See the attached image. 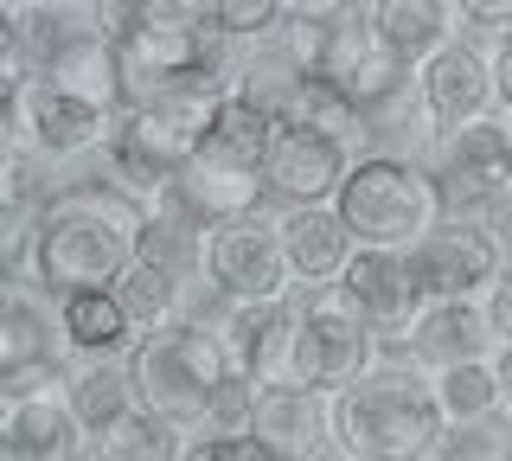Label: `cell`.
Listing matches in <instances>:
<instances>
[{
	"mask_svg": "<svg viewBox=\"0 0 512 461\" xmlns=\"http://www.w3.org/2000/svg\"><path fill=\"white\" fill-rule=\"evenodd\" d=\"M186 461H276L269 449H256V442L244 436V442H199Z\"/></svg>",
	"mask_w": 512,
	"mask_h": 461,
	"instance_id": "cell-35",
	"label": "cell"
},
{
	"mask_svg": "<svg viewBox=\"0 0 512 461\" xmlns=\"http://www.w3.org/2000/svg\"><path fill=\"white\" fill-rule=\"evenodd\" d=\"M0 109H7V148H26L32 161H71V154H90L96 141L109 148V135H116L109 109L77 103L52 84H26Z\"/></svg>",
	"mask_w": 512,
	"mask_h": 461,
	"instance_id": "cell-11",
	"label": "cell"
},
{
	"mask_svg": "<svg viewBox=\"0 0 512 461\" xmlns=\"http://www.w3.org/2000/svg\"><path fill=\"white\" fill-rule=\"evenodd\" d=\"M340 13H346V0H314V7H288V20H282V52L301 65V77H320V65H327V45L333 33H340Z\"/></svg>",
	"mask_w": 512,
	"mask_h": 461,
	"instance_id": "cell-29",
	"label": "cell"
},
{
	"mask_svg": "<svg viewBox=\"0 0 512 461\" xmlns=\"http://www.w3.org/2000/svg\"><path fill=\"white\" fill-rule=\"evenodd\" d=\"M250 442L276 461H314L320 442H333V397L301 391V385H269L256 391V423Z\"/></svg>",
	"mask_w": 512,
	"mask_h": 461,
	"instance_id": "cell-20",
	"label": "cell"
},
{
	"mask_svg": "<svg viewBox=\"0 0 512 461\" xmlns=\"http://www.w3.org/2000/svg\"><path fill=\"white\" fill-rule=\"evenodd\" d=\"M436 461H512V410H500V417H480V423H461V429H448Z\"/></svg>",
	"mask_w": 512,
	"mask_h": 461,
	"instance_id": "cell-32",
	"label": "cell"
},
{
	"mask_svg": "<svg viewBox=\"0 0 512 461\" xmlns=\"http://www.w3.org/2000/svg\"><path fill=\"white\" fill-rule=\"evenodd\" d=\"M493 122H500V141H506V154H512V109H506V116H493Z\"/></svg>",
	"mask_w": 512,
	"mask_h": 461,
	"instance_id": "cell-38",
	"label": "cell"
},
{
	"mask_svg": "<svg viewBox=\"0 0 512 461\" xmlns=\"http://www.w3.org/2000/svg\"><path fill=\"white\" fill-rule=\"evenodd\" d=\"M404 353H410V365H423L436 378V372H455V365L493 359L500 340H493V321L480 301H429L404 333Z\"/></svg>",
	"mask_w": 512,
	"mask_h": 461,
	"instance_id": "cell-18",
	"label": "cell"
},
{
	"mask_svg": "<svg viewBox=\"0 0 512 461\" xmlns=\"http://www.w3.org/2000/svg\"><path fill=\"white\" fill-rule=\"evenodd\" d=\"M282 122H288V129H320V135L346 141L352 129H359V109H352V103L340 97V90L327 84V77H301V90L288 97Z\"/></svg>",
	"mask_w": 512,
	"mask_h": 461,
	"instance_id": "cell-30",
	"label": "cell"
},
{
	"mask_svg": "<svg viewBox=\"0 0 512 461\" xmlns=\"http://www.w3.org/2000/svg\"><path fill=\"white\" fill-rule=\"evenodd\" d=\"M340 289L359 301V314L378 333H397V340H404L410 321L423 314V295H416V282H410V257H404V250H359V257L346 263Z\"/></svg>",
	"mask_w": 512,
	"mask_h": 461,
	"instance_id": "cell-22",
	"label": "cell"
},
{
	"mask_svg": "<svg viewBox=\"0 0 512 461\" xmlns=\"http://www.w3.org/2000/svg\"><path fill=\"white\" fill-rule=\"evenodd\" d=\"M455 20L461 13L448 0H372V26L404 71H423L436 52H448L455 45Z\"/></svg>",
	"mask_w": 512,
	"mask_h": 461,
	"instance_id": "cell-23",
	"label": "cell"
},
{
	"mask_svg": "<svg viewBox=\"0 0 512 461\" xmlns=\"http://www.w3.org/2000/svg\"><path fill=\"white\" fill-rule=\"evenodd\" d=\"M500 244H493L487 225H474V218H448L423 237V244L410 250V282L416 295L429 301H487L493 282H500Z\"/></svg>",
	"mask_w": 512,
	"mask_h": 461,
	"instance_id": "cell-10",
	"label": "cell"
},
{
	"mask_svg": "<svg viewBox=\"0 0 512 461\" xmlns=\"http://www.w3.org/2000/svg\"><path fill=\"white\" fill-rule=\"evenodd\" d=\"M269 141H276V116L256 109L250 97H224L212 141L186 161V173L167 186V212L192 231H224V225H244L256 218V205L269 193Z\"/></svg>",
	"mask_w": 512,
	"mask_h": 461,
	"instance_id": "cell-2",
	"label": "cell"
},
{
	"mask_svg": "<svg viewBox=\"0 0 512 461\" xmlns=\"http://www.w3.org/2000/svg\"><path fill=\"white\" fill-rule=\"evenodd\" d=\"M512 109V39L493 45V116Z\"/></svg>",
	"mask_w": 512,
	"mask_h": 461,
	"instance_id": "cell-36",
	"label": "cell"
},
{
	"mask_svg": "<svg viewBox=\"0 0 512 461\" xmlns=\"http://www.w3.org/2000/svg\"><path fill=\"white\" fill-rule=\"evenodd\" d=\"M58 353H64L58 301H39L26 282H7V308H0V404L71 385Z\"/></svg>",
	"mask_w": 512,
	"mask_h": 461,
	"instance_id": "cell-9",
	"label": "cell"
},
{
	"mask_svg": "<svg viewBox=\"0 0 512 461\" xmlns=\"http://www.w3.org/2000/svg\"><path fill=\"white\" fill-rule=\"evenodd\" d=\"M282 20H288V7H276V0H205L199 7V26L205 33H218L224 45L231 39H276L282 33Z\"/></svg>",
	"mask_w": 512,
	"mask_h": 461,
	"instance_id": "cell-31",
	"label": "cell"
},
{
	"mask_svg": "<svg viewBox=\"0 0 512 461\" xmlns=\"http://www.w3.org/2000/svg\"><path fill=\"white\" fill-rule=\"evenodd\" d=\"M352 148L320 129H288L276 122V141H269V193L288 199V212L295 205H333L340 199V186L352 180Z\"/></svg>",
	"mask_w": 512,
	"mask_h": 461,
	"instance_id": "cell-16",
	"label": "cell"
},
{
	"mask_svg": "<svg viewBox=\"0 0 512 461\" xmlns=\"http://www.w3.org/2000/svg\"><path fill=\"white\" fill-rule=\"evenodd\" d=\"M416 103H423V122L436 141L493 122V52L455 39L448 52H436L416 71Z\"/></svg>",
	"mask_w": 512,
	"mask_h": 461,
	"instance_id": "cell-14",
	"label": "cell"
},
{
	"mask_svg": "<svg viewBox=\"0 0 512 461\" xmlns=\"http://www.w3.org/2000/svg\"><path fill=\"white\" fill-rule=\"evenodd\" d=\"M448 417L436 378L410 359H384L352 391L333 397V442L346 461H429L442 455Z\"/></svg>",
	"mask_w": 512,
	"mask_h": 461,
	"instance_id": "cell-3",
	"label": "cell"
},
{
	"mask_svg": "<svg viewBox=\"0 0 512 461\" xmlns=\"http://www.w3.org/2000/svg\"><path fill=\"white\" fill-rule=\"evenodd\" d=\"M493 378H500V397H506V410H512V346L493 353Z\"/></svg>",
	"mask_w": 512,
	"mask_h": 461,
	"instance_id": "cell-37",
	"label": "cell"
},
{
	"mask_svg": "<svg viewBox=\"0 0 512 461\" xmlns=\"http://www.w3.org/2000/svg\"><path fill=\"white\" fill-rule=\"evenodd\" d=\"M116 71H122V109L237 84L224 39L199 26V7H122Z\"/></svg>",
	"mask_w": 512,
	"mask_h": 461,
	"instance_id": "cell-4",
	"label": "cell"
},
{
	"mask_svg": "<svg viewBox=\"0 0 512 461\" xmlns=\"http://www.w3.org/2000/svg\"><path fill=\"white\" fill-rule=\"evenodd\" d=\"M436 186L448 218H480V212H500L512 205V154L500 141V122H480V129H461L436 141Z\"/></svg>",
	"mask_w": 512,
	"mask_h": 461,
	"instance_id": "cell-13",
	"label": "cell"
},
{
	"mask_svg": "<svg viewBox=\"0 0 512 461\" xmlns=\"http://www.w3.org/2000/svg\"><path fill=\"white\" fill-rule=\"evenodd\" d=\"M128 385H135V404L148 417H167L173 429H199L205 436L218 397L237 385V365L212 321H173V327L135 340Z\"/></svg>",
	"mask_w": 512,
	"mask_h": 461,
	"instance_id": "cell-5",
	"label": "cell"
},
{
	"mask_svg": "<svg viewBox=\"0 0 512 461\" xmlns=\"http://www.w3.org/2000/svg\"><path fill=\"white\" fill-rule=\"evenodd\" d=\"M180 436H186V429H173L167 417L135 410V417H122L109 436L90 442V461H186L180 455Z\"/></svg>",
	"mask_w": 512,
	"mask_h": 461,
	"instance_id": "cell-27",
	"label": "cell"
},
{
	"mask_svg": "<svg viewBox=\"0 0 512 461\" xmlns=\"http://www.w3.org/2000/svg\"><path fill=\"white\" fill-rule=\"evenodd\" d=\"M199 263L212 276V289L231 301V308H250V301H282L288 295V257H282V231L263 225V218H244V225H224L199 237Z\"/></svg>",
	"mask_w": 512,
	"mask_h": 461,
	"instance_id": "cell-12",
	"label": "cell"
},
{
	"mask_svg": "<svg viewBox=\"0 0 512 461\" xmlns=\"http://www.w3.org/2000/svg\"><path fill=\"white\" fill-rule=\"evenodd\" d=\"M58 327H64V346H77V353H90L96 365H103L109 353H122L128 340H135V327H128L122 301L109 289H90V295H71L58 301ZM135 353V346H128Z\"/></svg>",
	"mask_w": 512,
	"mask_h": 461,
	"instance_id": "cell-25",
	"label": "cell"
},
{
	"mask_svg": "<svg viewBox=\"0 0 512 461\" xmlns=\"http://www.w3.org/2000/svg\"><path fill=\"white\" fill-rule=\"evenodd\" d=\"M461 26H480V33H500L512 39V0H461Z\"/></svg>",
	"mask_w": 512,
	"mask_h": 461,
	"instance_id": "cell-33",
	"label": "cell"
},
{
	"mask_svg": "<svg viewBox=\"0 0 512 461\" xmlns=\"http://www.w3.org/2000/svg\"><path fill=\"white\" fill-rule=\"evenodd\" d=\"M295 327H301V308H288V301H250V308H231V314L218 321L224 346H231L237 378H244V385H256V391L288 385Z\"/></svg>",
	"mask_w": 512,
	"mask_h": 461,
	"instance_id": "cell-17",
	"label": "cell"
},
{
	"mask_svg": "<svg viewBox=\"0 0 512 461\" xmlns=\"http://www.w3.org/2000/svg\"><path fill=\"white\" fill-rule=\"evenodd\" d=\"M231 90L237 84L186 90V97H160V103L122 109L116 135H109V167H116V180H128L135 193H167V186L186 173L192 154L212 141V122H218V109H224Z\"/></svg>",
	"mask_w": 512,
	"mask_h": 461,
	"instance_id": "cell-7",
	"label": "cell"
},
{
	"mask_svg": "<svg viewBox=\"0 0 512 461\" xmlns=\"http://www.w3.org/2000/svg\"><path fill=\"white\" fill-rule=\"evenodd\" d=\"M372 365H378V327L359 314V301H352L346 289H320L308 308H301L288 385L320 391V397H340V391L359 385Z\"/></svg>",
	"mask_w": 512,
	"mask_h": 461,
	"instance_id": "cell-8",
	"label": "cell"
},
{
	"mask_svg": "<svg viewBox=\"0 0 512 461\" xmlns=\"http://www.w3.org/2000/svg\"><path fill=\"white\" fill-rule=\"evenodd\" d=\"M333 212L346 218V231H352L359 250H404V257L436 225H448L436 173L416 167V161H397V154H365V161L352 167V180L340 186Z\"/></svg>",
	"mask_w": 512,
	"mask_h": 461,
	"instance_id": "cell-6",
	"label": "cell"
},
{
	"mask_svg": "<svg viewBox=\"0 0 512 461\" xmlns=\"http://www.w3.org/2000/svg\"><path fill=\"white\" fill-rule=\"evenodd\" d=\"M109 295L122 301V314H128V327H135V333H160V327L180 321V263H173L167 250L148 244V257L128 269Z\"/></svg>",
	"mask_w": 512,
	"mask_h": 461,
	"instance_id": "cell-24",
	"label": "cell"
},
{
	"mask_svg": "<svg viewBox=\"0 0 512 461\" xmlns=\"http://www.w3.org/2000/svg\"><path fill=\"white\" fill-rule=\"evenodd\" d=\"M64 404H71V417L84 423V436H109L122 417H135V385H128V372L116 365H84V372H71V385H64Z\"/></svg>",
	"mask_w": 512,
	"mask_h": 461,
	"instance_id": "cell-26",
	"label": "cell"
},
{
	"mask_svg": "<svg viewBox=\"0 0 512 461\" xmlns=\"http://www.w3.org/2000/svg\"><path fill=\"white\" fill-rule=\"evenodd\" d=\"M148 205L109 180H77L52 193L32 231V282L45 301H71L116 282L148 257Z\"/></svg>",
	"mask_w": 512,
	"mask_h": 461,
	"instance_id": "cell-1",
	"label": "cell"
},
{
	"mask_svg": "<svg viewBox=\"0 0 512 461\" xmlns=\"http://www.w3.org/2000/svg\"><path fill=\"white\" fill-rule=\"evenodd\" d=\"M282 231V257H288V276L308 282V289H340L346 263L359 257V244H352L346 218L333 212V205H295V212L276 218Z\"/></svg>",
	"mask_w": 512,
	"mask_h": 461,
	"instance_id": "cell-21",
	"label": "cell"
},
{
	"mask_svg": "<svg viewBox=\"0 0 512 461\" xmlns=\"http://www.w3.org/2000/svg\"><path fill=\"white\" fill-rule=\"evenodd\" d=\"M480 308H487V321H493V340L512 346V269H506L500 282H493V295L480 301Z\"/></svg>",
	"mask_w": 512,
	"mask_h": 461,
	"instance_id": "cell-34",
	"label": "cell"
},
{
	"mask_svg": "<svg viewBox=\"0 0 512 461\" xmlns=\"http://www.w3.org/2000/svg\"><path fill=\"white\" fill-rule=\"evenodd\" d=\"M320 77H327V84L340 90V97L359 109V116L384 109L397 90L410 84V71L397 65L391 45L378 39L372 7H346V13H340V33H333V45H327V65H320Z\"/></svg>",
	"mask_w": 512,
	"mask_h": 461,
	"instance_id": "cell-15",
	"label": "cell"
},
{
	"mask_svg": "<svg viewBox=\"0 0 512 461\" xmlns=\"http://www.w3.org/2000/svg\"><path fill=\"white\" fill-rule=\"evenodd\" d=\"M0 461H90V436L71 417L64 391L0 404Z\"/></svg>",
	"mask_w": 512,
	"mask_h": 461,
	"instance_id": "cell-19",
	"label": "cell"
},
{
	"mask_svg": "<svg viewBox=\"0 0 512 461\" xmlns=\"http://www.w3.org/2000/svg\"><path fill=\"white\" fill-rule=\"evenodd\" d=\"M436 404H442L448 429L480 423V417H500L506 397H500V378H493V359H474V365H455V372H436Z\"/></svg>",
	"mask_w": 512,
	"mask_h": 461,
	"instance_id": "cell-28",
	"label": "cell"
}]
</instances>
